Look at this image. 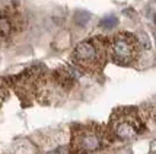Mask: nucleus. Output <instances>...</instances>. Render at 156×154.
Here are the masks:
<instances>
[{"label": "nucleus", "instance_id": "f257e3e1", "mask_svg": "<svg viewBox=\"0 0 156 154\" xmlns=\"http://www.w3.org/2000/svg\"><path fill=\"white\" fill-rule=\"evenodd\" d=\"M109 55V41L105 36H94L77 44L72 53V63L76 68L88 74H99Z\"/></svg>", "mask_w": 156, "mask_h": 154}, {"label": "nucleus", "instance_id": "f03ea898", "mask_svg": "<svg viewBox=\"0 0 156 154\" xmlns=\"http://www.w3.org/2000/svg\"><path fill=\"white\" fill-rule=\"evenodd\" d=\"M107 128L112 140L130 141L146 132L147 118H146V114L136 106L117 108L111 114L109 124Z\"/></svg>", "mask_w": 156, "mask_h": 154}, {"label": "nucleus", "instance_id": "7ed1b4c3", "mask_svg": "<svg viewBox=\"0 0 156 154\" xmlns=\"http://www.w3.org/2000/svg\"><path fill=\"white\" fill-rule=\"evenodd\" d=\"M108 128L101 124H83L72 128L69 154H90L112 142Z\"/></svg>", "mask_w": 156, "mask_h": 154}, {"label": "nucleus", "instance_id": "20e7f679", "mask_svg": "<svg viewBox=\"0 0 156 154\" xmlns=\"http://www.w3.org/2000/svg\"><path fill=\"white\" fill-rule=\"evenodd\" d=\"M48 71L42 64L32 66L22 71L18 76L9 79V83L13 86L16 94L19 96L23 105H31L35 98L41 96L44 86L47 83Z\"/></svg>", "mask_w": 156, "mask_h": 154}, {"label": "nucleus", "instance_id": "39448f33", "mask_svg": "<svg viewBox=\"0 0 156 154\" xmlns=\"http://www.w3.org/2000/svg\"><path fill=\"white\" fill-rule=\"evenodd\" d=\"M111 60L118 66H131L139 60L140 42L134 34L120 32L109 41Z\"/></svg>", "mask_w": 156, "mask_h": 154}, {"label": "nucleus", "instance_id": "423d86ee", "mask_svg": "<svg viewBox=\"0 0 156 154\" xmlns=\"http://www.w3.org/2000/svg\"><path fill=\"white\" fill-rule=\"evenodd\" d=\"M23 16L15 9H5L0 12V36L9 38L23 28Z\"/></svg>", "mask_w": 156, "mask_h": 154}, {"label": "nucleus", "instance_id": "0eeeda50", "mask_svg": "<svg viewBox=\"0 0 156 154\" xmlns=\"http://www.w3.org/2000/svg\"><path fill=\"white\" fill-rule=\"evenodd\" d=\"M77 77H79V74L76 73V70L73 67L63 66V67L55 68L54 71H51L50 81H51V84L55 86V89H58L61 92H69L75 86Z\"/></svg>", "mask_w": 156, "mask_h": 154}, {"label": "nucleus", "instance_id": "6e6552de", "mask_svg": "<svg viewBox=\"0 0 156 154\" xmlns=\"http://www.w3.org/2000/svg\"><path fill=\"white\" fill-rule=\"evenodd\" d=\"M117 25H118V19H117L115 16H112V15L105 16V18L101 20V26L105 28V29H112V28H115Z\"/></svg>", "mask_w": 156, "mask_h": 154}, {"label": "nucleus", "instance_id": "1a4fd4ad", "mask_svg": "<svg viewBox=\"0 0 156 154\" xmlns=\"http://www.w3.org/2000/svg\"><path fill=\"white\" fill-rule=\"evenodd\" d=\"M9 96V87H7L6 79H0V106L5 103V101Z\"/></svg>", "mask_w": 156, "mask_h": 154}, {"label": "nucleus", "instance_id": "9d476101", "mask_svg": "<svg viewBox=\"0 0 156 154\" xmlns=\"http://www.w3.org/2000/svg\"><path fill=\"white\" fill-rule=\"evenodd\" d=\"M75 19L77 25H86L89 22V19H90V13L85 12V10H77L75 15Z\"/></svg>", "mask_w": 156, "mask_h": 154}, {"label": "nucleus", "instance_id": "9b49d317", "mask_svg": "<svg viewBox=\"0 0 156 154\" xmlns=\"http://www.w3.org/2000/svg\"><path fill=\"white\" fill-rule=\"evenodd\" d=\"M150 151H152V153H156V140L152 141V144H150Z\"/></svg>", "mask_w": 156, "mask_h": 154}]
</instances>
